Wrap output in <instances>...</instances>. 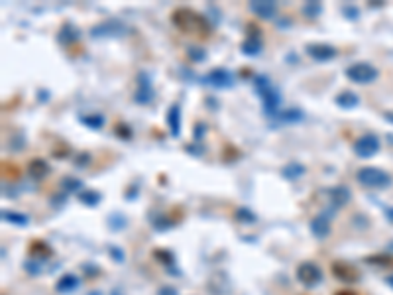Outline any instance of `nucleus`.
Wrapping results in <instances>:
<instances>
[{"mask_svg":"<svg viewBox=\"0 0 393 295\" xmlns=\"http://www.w3.org/2000/svg\"><path fill=\"white\" fill-rule=\"evenodd\" d=\"M154 99V91H152V85L148 81V75L140 73V81H138V91L134 94V101L140 103V105H145Z\"/></svg>","mask_w":393,"mask_h":295,"instance_id":"nucleus-10","label":"nucleus"},{"mask_svg":"<svg viewBox=\"0 0 393 295\" xmlns=\"http://www.w3.org/2000/svg\"><path fill=\"white\" fill-rule=\"evenodd\" d=\"M297 279L307 285V287H315V285H319L322 279V272L321 268L317 266V264H313V262H303L299 268H297Z\"/></svg>","mask_w":393,"mask_h":295,"instance_id":"nucleus-5","label":"nucleus"},{"mask_svg":"<svg viewBox=\"0 0 393 295\" xmlns=\"http://www.w3.org/2000/svg\"><path fill=\"white\" fill-rule=\"evenodd\" d=\"M356 177L362 185L372 187V189L387 187V185L391 183V177H389L385 171L377 169V167H362V169H358Z\"/></svg>","mask_w":393,"mask_h":295,"instance_id":"nucleus-3","label":"nucleus"},{"mask_svg":"<svg viewBox=\"0 0 393 295\" xmlns=\"http://www.w3.org/2000/svg\"><path fill=\"white\" fill-rule=\"evenodd\" d=\"M281 173L285 175L287 179H299L301 175H305V166L297 164V162H291L289 166L283 167V171H281Z\"/></svg>","mask_w":393,"mask_h":295,"instance_id":"nucleus-18","label":"nucleus"},{"mask_svg":"<svg viewBox=\"0 0 393 295\" xmlns=\"http://www.w3.org/2000/svg\"><path fill=\"white\" fill-rule=\"evenodd\" d=\"M330 201H332L334 207H342V205L348 203V201H350V191H348V187L340 185V187L330 189Z\"/></svg>","mask_w":393,"mask_h":295,"instance_id":"nucleus-15","label":"nucleus"},{"mask_svg":"<svg viewBox=\"0 0 393 295\" xmlns=\"http://www.w3.org/2000/svg\"><path fill=\"white\" fill-rule=\"evenodd\" d=\"M332 274H334V277L342 279V281H354V279H358V272L352 266H348L346 262H334L332 264Z\"/></svg>","mask_w":393,"mask_h":295,"instance_id":"nucleus-11","label":"nucleus"},{"mask_svg":"<svg viewBox=\"0 0 393 295\" xmlns=\"http://www.w3.org/2000/svg\"><path fill=\"white\" fill-rule=\"evenodd\" d=\"M77 285H79V277L75 276V274H65V276H61L57 279L55 289L59 293H67V291H73Z\"/></svg>","mask_w":393,"mask_h":295,"instance_id":"nucleus-14","label":"nucleus"},{"mask_svg":"<svg viewBox=\"0 0 393 295\" xmlns=\"http://www.w3.org/2000/svg\"><path fill=\"white\" fill-rule=\"evenodd\" d=\"M346 75H348L350 81L364 85V83H372V81H375L377 69H375L374 65H370V63H354V65H350V67L346 69Z\"/></svg>","mask_w":393,"mask_h":295,"instance_id":"nucleus-4","label":"nucleus"},{"mask_svg":"<svg viewBox=\"0 0 393 295\" xmlns=\"http://www.w3.org/2000/svg\"><path fill=\"white\" fill-rule=\"evenodd\" d=\"M171 22L177 26L183 34L193 37H209L211 32H213L211 22L205 18L203 14L191 10V8H177V10H173Z\"/></svg>","mask_w":393,"mask_h":295,"instance_id":"nucleus-1","label":"nucleus"},{"mask_svg":"<svg viewBox=\"0 0 393 295\" xmlns=\"http://www.w3.org/2000/svg\"><path fill=\"white\" fill-rule=\"evenodd\" d=\"M336 105L342 109H354L358 105V96L354 92H342L336 96Z\"/></svg>","mask_w":393,"mask_h":295,"instance_id":"nucleus-19","label":"nucleus"},{"mask_svg":"<svg viewBox=\"0 0 393 295\" xmlns=\"http://www.w3.org/2000/svg\"><path fill=\"white\" fill-rule=\"evenodd\" d=\"M28 173L34 177V179H43L47 173H50V166H47V162L45 160H32L30 164H28Z\"/></svg>","mask_w":393,"mask_h":295,"instance_id":"nucleus-13","label":"nucleus"},{"mask_svg":"<svg viewBox=\"0 0 393 295\" xmlns=\"http://www.w3.org/2000/svg\"><path fill=\"white\" fill-rule=\"evenodd\" d=\"M207 83L216 87V89H228V87L234 85V75L226 69H213L207 75Z\"/></svg>","mask_w":393,"mask_h":295,"instance_id":"nucleus-8","label":"nucleus"},{"mask_svg":"<svg viewBox=\"0 0 393 295\" xmlns=\"http://www.w3.org/2000/svg\"><path fill=\"white\" fill-rule=\"evenodd\" d=\"M385 215H387V217H389V221L393 222V207H391V209H387V211H385Z\"/></svg>","mask_w":393,"mask_h":295,"instance_id":"nucleus-29","label":"nucleus"},{"mask_svg":"<svg viewBox=\"0 0 393 295\" xmlns=\"http://www.w3.org/2000/svg\"><path fill=\"white\" fill-rule=\"evenodd\" d=\"M252 12L256 14V16H260V18H266V20H271L275 16V12H277V6H275V2H271V0H260V2H252L250 4Z\"/></svg>","mask_w":393,"mask_h":295,"instance_id":"nucleus-9","label":"nucleus"},{"mask_svg":"<svg viewBox=\"0 0 393 295\" xmlns=\"http://www.w3.org/2000/svg\"><path fill=\"white\" fill-rule=\"evenodd\" d=\"M189 56H191L193 61H203L205 59V52L199 50V47H189Z\"/></svg>","mask_w":393,"mask_h":295,"instance_id":"nucleus-24","label":"nucleus"},{"mask_svg":"<svg viewBox=\"0 0 393 295\" xmlns=\"http://www.w3.org/2000/svg\"><path fill=\"white\" fill-rule=\"evenodd\" d=\"M307 54L313 59H317V61H328V59L338 56V50L328 45V43H309L307 45Z\"/></svg>","mask_w":393,"mask_h":295,"instance_id":"nucleus-7","label":"nucleus"},{"mask_svg":"<svg viewBox=\"0 0 393 295\" xmlns=\"http://www.w3.org/2000/svg\"><path fill=\"white\" fill-rule=\"evenodd\" d=\"M242 52H244L246 56H258V54L262 52V41H260V37L256 36V34H250V36L246 37V41L242 43Z\"/></svg>","mask_w":393,"mask_h":295,"instance_id":"nucleus-16","label":"nucleus"},{"mask_svg":"<svg viewBox=\"0 0 393 295\" xmlns=\"http://www.w3.org/2000/svg\"><path fill=\"white\" fill-rule=\"evenodd\" d=\"M63 187H67V189H79V187H81V181H79V179H71V177H65V179H63Z\"/></svg>","mask_w":393,"mask_h":295,"instance_id":"nucleus-26","label":"nucleus"},{"mask_svg":"<svg viewBox=\"0 0 393 295\" xmlns=\"http://www.w3.org/2000/svg\"><path fill=\"white\" fill-rule=\"evenodd\" d=\"M2 219L8 222H14V224H20V226H26L28 224V217L26 215H20V213H14V211H4L2 213Z\"/></svg>","mask_w":393,"mask_h":295,"instance_id":"nucleus-20","label":"nucleus"},{"mask_svg":"<svg viewBox=\"0 0 393 295\" xmlns=\"http://www.w3.org/2000/svg\"><path fill=\"white\" fill-rule=\"evenodd\" d=\"M301 116H303V114H301L299 111H287V114H283V118H285V120H299Z\"/></svg>","mask_w":393,"mask_h":295,"instance_id":"nucleus-27","label":"nucleus"},{"mask_svg":"<svg viewBox=\"0 0 393 295\" xmlns=\"http://www.w3.org/2000/svg\"><path fill=\"white\" fill-rule=\"evenodd\" d=\"M256 87L260 91V96H262V103H264L266 112L268 114H277V107H279L281 99H279V92L271 87L268 77H258L256 79Z\"/></svg>","mask_w":393,"mask_h":295,"instance_id":"nucleus-2","label":"nucleus"},{"mask_svg":"<svg viewBox=\"0 0 393 295\" xmlns=\"http://www.w3.org/2000/svg\"><path fill=\"white\" fill-rule=\"evenodd\" d=\"M311 232L317 236V238H326L328 236V232H330V222L326 217H315L313 221H311Z\"/></svg>","mask_w":393,"mask_h":295,"instance_id":"nucleus-12","label":"nucleus"},{"mask_svg":"<svg viewBox=\"0 0 393 295\" xmlns=\"http://www.w3.org/2000/svg\"><path fill=\"white\" fill-rule=\"evenodd\" d=\"M319 10H321V6H319L317 2H311V4L305 6V14H311V16H317Z\"/></svg>","mask_w":393,"mask_h":295,"instance_id":"nucleus-25","label":"nucleus"},{"mask_svg":"<svg viewBox=\"0 0 393 295\" xmlns=\"http://www.w3.org/2000/svg\"><path fill=\"white\" fill-rule=\"evenodd\" d=\"M377 150H379V140L374 134H364L354 142V152L360 158H372Z\"/></svg>","mask_w":393,"mask_h":295,"instance_id":"nucleus-6","label":"nucleus"},{"mask_svg":"<svg viewBox=\"0 0 393 295\" xmlns=\"http://www.w3.org/2000/svg\"><path fill=\"white\" fill-rule=\"evenodd\" d=\"M334 295H356L354 291H348V289H342V291H338V293H334Z\"/></svg>","mask_w":393,"mask_h":295,"instance_id":"nucleus-28","label":"nucleus"},{"mask_svg":"<svg viewBox=\"0 0 393 295\" xmlns=\"http://www.w3.org/2000/svg\"><path fill=\"white\" fill-rule=\"evenodd\" d=\"M167 124L171 128L173 136H179V128H181V112H179V105H171V109L167 112Z\"/></svg>","mask_w":393,"mask_h":295,"instance_id":"nucleus-17","label":"nucleus"},{"mask_svg":"<svg viewBox=\"0 0 393 295\" xmlns=\"http://www.w3.org/2000/svg\"><path fill=\"white\" fill-rule=\"evenodd\" d=\"M236 217H238V219H242V221H244V219H248L250 222L256 221V215L250 213L248 209H238V211H236Z\"/></svg>","mask_w":393,"mask_h":295,"instance_id":"nucleus-23","label":"nucleus"},{"mask_svg":"<svg viewBox=\"0 0 393 295\" xmlns=\"http://www.w3.org/2000/svg\"><path fill=\"white\" fill-rule=\"evenodd\" d=\"M81 122L83 124H87L90 128H101L103 126V122H105V118L101 116V114H87V116H81Z\"/></svg>","mask_w":393,"mask_h":295,"instance_id":"nucleus-21","label":"nucleus"},{"mask_svg":"<svg viewBox=\"0 0 393 295\" xmlns=\"http://www.w3.org/2000/svg\"><path fill=\"white\" fill-rule=\"evenodd\" d=\"M81 201L87 203L89 207H94V205L101 201V195L96 191H87V193H81Z\"/></svg>","mask_w":393,"mask_h":295,"instance_id":"nucleus-22","label":"nucleus"}]
</instances>
